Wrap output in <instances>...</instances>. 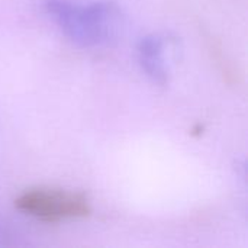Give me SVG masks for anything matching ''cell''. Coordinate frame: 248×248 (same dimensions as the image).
<instances>
[{
	"label": "cell",
	"mask_w": 248,
	"mask_h": 248,
	"mask_svg": "<svg viewBox=\"0 0 248 248\" xmlns=\"http://www.w3.org/2000/svg\"><path fill=\"white\" fill-rule=\"evenodd\" d=\"M15 206L22 214L46 224L83 219L92 212L86 195L48 186L26 189L15 199Z\"/></svg>",
	"instance_id": "obj_2"
},
{
	"label": "cell",
	"mask_w": 248,
	"mask_h": 248,
	"mask_svg": "<svg viewBox=\"0 0 248 248\" xmlns=\"http://www.w3.org/2000/svg\"><path fill=\"white\" fill-rule=\"evenodd\" d=\"M45 10L71 42L84 48L108 44L119 20V9L112 1L81 6L68 0H46Z\"/></svg>",
	"instance_id": "obj_1"
},
{
	"label": "cell",
	"mask_w": 248,
	"mask_h": 248,
	"mask_svg": "<svg viewBox=\"0 0 248 248\" xmlns=\"http://www.w3.org/2000/svg\"><path fill=\"white\" fill-rule=\"evenodd\" d=\"M138 60L145 74L157 84H166L169 71L164 58V41L157 35L145 36L138 44Z\"/></svg>",
	"instance_id": "obj_3"
}]
</instances>
